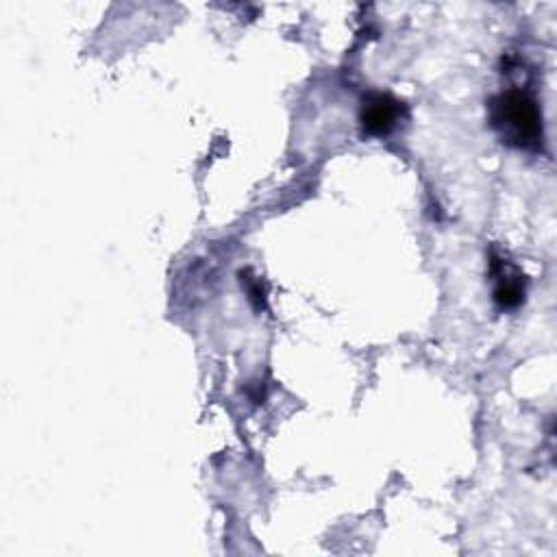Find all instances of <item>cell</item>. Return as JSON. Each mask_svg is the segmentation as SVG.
Returning <instances> with one entry per match:
<instances>
[{
	"mask_svg": "<svg viewBox=\"0 0 557 557\" xmlns=\"http://www.w3.org/2000/svg\"><path fill=\"white\" fill-rule=\"evenodd\" d=\"M487 117L503 144L537 152L544 141L542 109L533 94L522 87L498 91L487 102Z\"/></svg>",
	"mask_w": 557,
	"mask_h": 557,
	"instance_id": "obj_1",
	"label": "cell"
},
{
	"mask_svg": "<svg viewBox=\"0 0 557 557\" xmlns=\"http://www.w3.org/2000/svg\"><path fill=\"white\" fill-rule=\"evenodd\" d=\"M405 104L392 94L383 91H370L368 96H363L359 107V124L363 133L372 137L389 135L405 120Z\"/></svg>",
	"mask_w": 557,
	"mask_h": 557,
	"instance_id": "obj_2",
	"label": "cell"
},
{
	"mask_svg": "<svg viewBox=\"0 0 557 557\" xmlns=\"http://www.w3.org/2000/svg\"><path fill=\"white\" fill-rule=\"evenodd\" d=\"M490 272L494 278V302L500 309H516L524 300V276L496 255H492Z\"/></svg>",
	"mask_w": 557,
	"mask_h": 557,
	"instance_id": "obj_3",
	"label": "cell"
},
{
	"mask_svg": "<svg viewBox=\"0 0 557 557\" xmlns=\"http://www.w3.org/2000/svg\"><path fill=\"white\" fill-rule=\"evenodd\" d=\"M242 283H246L248 298L255 302L257 309H261V307L265 305V289L261 287V281H259V278H244V276H242Z\"/></svg>",
	"mask_w": 557,
	"mask_h": 557,
	"instance_id": "obj_4",
	"label": "cell"
}]
</instances>
